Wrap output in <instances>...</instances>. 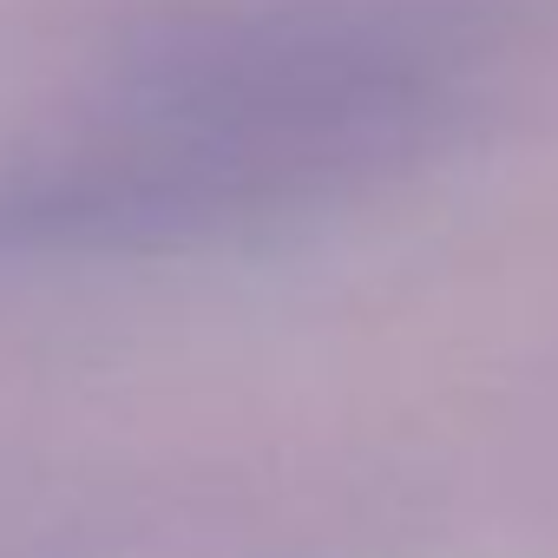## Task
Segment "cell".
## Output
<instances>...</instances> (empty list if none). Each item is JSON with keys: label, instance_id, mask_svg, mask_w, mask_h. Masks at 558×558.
Masks as SVG:
<instances>
[{"label": "cell", "instance_id": "obj_1", "mask_svg": "<svg viewBox=\"0 0 558 558\" xmlns=\"http://www.w3.org/2000/svg\"><path fill=\"white\" fill-rule=\"evenodd\" d=\"M525 0H217L138 34L0 158V269L158 263L336 210L434 158Z\"/></svg>", "mask_w": 558, "mask_h": 558}]
</instances>
